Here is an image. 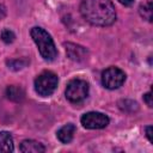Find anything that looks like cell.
Masks as SVG:
<instances>
[{"instance_id":"3","label":"cell","mask_w":153,"mask_h":153,"mask_svg":"<svg viewBox=\"0 0 153 153\" xmlns=\"http://www.w3.org/2000/svg\"><path fill=\"white\" fill-rule=\"evenodd\" d=\"M57 84H59L57 75L50 71H45L36 78L35 91L42 97H49L55 92Z\"/></svg>"},{"instance_id":"13","label":"cell","mask_w":153,"mask_h":153,"mask_svg":"<svg viewBox=\"0 0 153 153\" xmlns=\"http://www.w3.org/2000/svg\"><path fill=\"white\" fill-rule=\"evenodd\" d=\"M118 108L124 112H134L139 110V105L136 102L130 99H122L118 102Z\"/></svg>"},{"instance_id":"4","label":"cell","mask_w":153,"mask_h":153,"mask_svg":"<svg viewBox=\"0 0 153 153\" xmlns=\"http://www.w3.org/2000/svg\"><path fill=\"white\" fill-rule=\"evenodd\" d=\"M88 84L81 79H73L67 84L66 98L72 103H80L88 96Z\"/></svg>"},{"instance_id":"14","label":"cell","mask_w":153,"mask_h":153,"mask_svg":"<svg viewBox=\"0 0 153 153\" xmlns=\"http://www.w3.org/2000/svg\"><path fill=\"white\" fill-rule=\"evenodd\" d=\"M6 65L8 66L10 69L12 71H19L23 69L24 67H26L29 65V60L27 59H17V60H7Z\"/></svg>"},{"instance_id":"8","label":"cell","mask_w":153,"mask_h":153,"mask_svg":"<svg viewBox=\"0 0 153 153\" xmlns=\"http://www.w3.org/2000/svg\"><path fill=\"white\" fill-rule=\"evenodd\" d=\"M74 133H75V126L73 123H68V124H65L63 127H61L57 130L56 136L62 143H68V142L72 141V139L74 136Z\"/></svg>"},{"instance_id":"17","label":"cell","mask_w":153,"mask_h":153,"mask_svg":"<svg viewBox=\"0 0 153 153\" xmlns=\"http://www.w3.org/2000/svg\"><path fill=\"white\" fill-rule=\"evenodd\" d=\"M146 136H147L149 142H153V139H152V126H147L146 127Z\"/></svg>"},{"instance_id":"5","label":"cell","mask_w":153,"mask_h":153,"mask_svg":"<svg viewBox=\"0 0 153 153\" xmlns=\"http://www.w3.org/2000/svg\"><path fill=\"white\" fill-rule=\"evenodd\" d=\"M126 81V73L118 67H109L102 73V84L105 88L116 90Z\"/></svg>"},{"instance_id":"1","label":"cell","mask_w":153,"mask_h":153,"mask_svg":"<svg viewBox=\"0 0 153 153\" xmlns=\"http://www.w3.org/2000/svg\"><path fill=\"white\" fill-rule=\"evenodd\" d=\"M82 18L96 26H109L116 20V11L111 0H80Z\"/></svg>"},{"instance_id":"11","label":"cell","mask_w":153,"mask_h":153,"mask_svg":"<svg viewBox=\"0 0 153 153\" xmlns=\"http://www.w3.org/2000/svg\"><path fill=\"white\" fill-rule=\"evenodd\" d=\"M6 96H7L8 99L19 103V102H22L25 98V92H24V90L20 86L11 85V86H8L6 88Z\"/></svg>"},{"instance_id":"19","label":"cell","mask_w":153,"mask_h":153,"mask_svg":"<svg viewBox=\"0 0 153 153\" xmlns=\"http://www.w3.org/2000/svg\"><path fill=\"white\" fill-rule=\"evenodd\" d=\"M6 17V8L4 5H0V20Z\"/></svg>"},{"instance_id":"10","label":"cell","mask_w":153,"mask_h":153,"mask_svg":"<svg viewBox=\"0 0 153 153\" xmlns=\"http://www.w3.org/2000/svg\"><path fill=\"white\" fill-rule=\"evenodd\" d=\"M14 151L13 137L8 131H0V153H10Z\"/></svg>"},{"instance_id":"6","label":"cell","mask_w":153,"mask_h":153,"mask_svg":"<svg viewBox=\"0 0 153 153\" xmlns=\"http://www.w3.org/2000/svg\"><path fill=\"white\" fill-rule=\"evenodd\" d=\"M80 121H81V124L87 129H102V128H105L110 122L106 115L97 111H90L84 114Z\"/></svg>"},{"instance_id":"18","label":"cell","mask_w":153,"mask_h":153,"mask_svg":"<svg viewBox=\"0 0 153 153\" xmlns=\"http://www.w3.org/2000/svg\"><path fill=\"white\" fill-rule=\"evenodd\" d=\"M134 1L135 0H118V2L121 4V5H123V6H131L133 4H134Z\"/></svg>"},{"instance_id":"2","label":"cell","mask_w":153,"mask_h":153,"mask_svg":"<svg viewBox=\"0 0 153 153\" xmlns=\"http://www.w3.org/2000/svg\"><path fill=\"white\" fill-rule=\"evenodd\" d=\"M30 35L33 42L36 43L41 56L47 61L55 60V57L57 56V50H56V47L54 44L51 36L44 29L39 26L32 27L30 31Z\"/></svg>"},{"instance_id":"9","label":"cell","mask_w":153,"mask_h":153,"mask_svg":"<svg viewBox=\"0 0 153 153\" xmlns=\"http://www.w3.org/2000/svg\"><path fill=\"white\" fill-rule=\"evenodd\" d=\"M23 153H43L45 151V147L35 140H24L20 143V148H19Z\"/></svg>"},{"instance_id":"12","label":"cell","mask_w":153,"mask_h":153,"mask_svg":"<svg viewBox=\"0 0 153 153\" xmlns=\"http://www.w3.org/2000/svg\"><path fill=\"white\" fill-rule=\"evenodd\" d=\"M139 13L147 22H152V1L147 0L146 2L141 4L139 7Z\"/></svg>"},{"instance_id":"16","label":"cell","mask_w":153,"mask_h":153,"mask_svg":"<svg viewBox=\"0 0 153 153\" xmlns=\"http://www.w3.org/2000/svg\"><path fill=\"white\" fill-rule=\"evenodd\" d=\"M143 100L149 108H152V105H153V103H152V92H147L146 94H143Z\"/></svg>"},{"instance_id":"15","label":"cell","mask_w":153,"mask_h":153,"mask_svg":"<svg viewBox=\"0 0 153 153\" xmlns=\"http://www.w3.org/2000/svg\"><path fill=\"white\" fill-rule=\"evenodd\" d=\"M0 38H1V41H2L4 43L10 44V43H12V42L16 39V35H14V32H13L12 30H10V29H4V30L1 31V33H0Z\"/></svg>"},{"instance_id":"7","label":"cell","mask_w":153,"mask_h":153,"mask_svg":"<svg viewBox=\"0 0 153 153\" xmlns=\"http://www.w3.org/2000/svg\"><path fill=\"white\" fill-rule=\"evenodd\" d=\"M65 47H66L67 57L71 59L72 61L80 62V61H84L87 56V50L82 45L68 42V43H65Z\"/></svg>"}]
</instances>
